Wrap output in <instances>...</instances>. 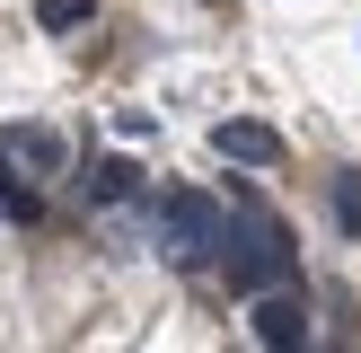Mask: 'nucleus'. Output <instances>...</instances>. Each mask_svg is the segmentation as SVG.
I'll return each instance as SVG.
<instances>
[{"label":"nucleus","instance_id":"nucleus-8","mask_svg":"<svg viewBox=\"0 0 361 353\" xmlns=\"http://www.w3.org/2000/svg\"><path fill=\"white\" fill-rule=\"evenodd\" d=\"M335 221L361 239V176H335Z\"/></svg>","mask_w":361,"mask_h":353},{"label":"nucleus","instance_id":"nucleus-2","mask_svg":"<svg viewBox=\"0 0 361 353\" xmlns=\"http://www.w3.org/2000/svg\"><path fill=\"white\" fill-rule=\"evenodd\" d=\"M221 221L229 212L212 203V194H168V203H159V247H168V256H212Z\"/></svg>","mask_w":361,"mask_h":353},{"label":"nucleus","instance_id":"nucleus-7","mask_svg":"<svg viewBox=\"0 0 361 353\" xmlns=\"http://www.w3.org/2000/svg\"><path fill=\"white\" fill-rule=\"evenodd\" d=\"M97 18V0H35V27L44 35H71V27H88Z\"/></svg>","mask_w":361,"mask_h":353},{"label":"nucleus","instance_id":"nucleus-3","mask_svg":"<svg viewBox=\"0 0 361 353\" xmlns=\"http://www.w3.org/2000/svg\"><path fill=\"white\" fill-rule=\"evenodd\" d=\"M256 345L264 353H309V300L300 292H256Z\"/></svg>","mask_w":361,"mask_h":353},{"label":"nucleus","instance_id":"nucleus-1","mask_svg":"<svg viewBox=\"0 0 361 353\" xmlns=\"http://www.w3.org/2000/svg\"><path fill=\"white\" fill-rule=\"evenodd\" d=\"M212 256H221V274H229V292H274L282 274H291V239H282V221H264L256 203L238 212V221H221V239H212Z\"/></svg>","mask_w":361,"mask_h":353},{"label":"nucleus","instance_id":"nucleus-4","mask_svg":"<svg viewBox=\"0 0 361 353\" xmlns=\"http://www.w3.org/2000/svg\"><path fill=\"white\" fill-rule=\"evenodd\" d=\"M212 150L238 159V168H274V159H282V133L256 124V115H238V124H212Z\"/></svg>","mask_w":361,"mask_h":353},{"label":"nucleus","instance_id":"nucleus-6","mask_svg":"<svg viewBox=\"0 0 361 353\" xmlns=\"http://www.w3.org/2000/svg\"><path fill=\"white\" fill-rule=\"evenodd\" d=\"M133 186H141V168H133V159H97V168H88V203H123Z\"/></svg>","mask_w":361,"mask_h":353},{"label":"nucleus","instance_id":"nucleus-5","mask_svg":"<svg viewBox=\"0 0 361 353\" xmlns=\"http://www.w3.org/2000/svg\"><path fill=\"white\" fill-rule=\"evenodd\" d=\"M9 150H18V159H27V168H35V176H62V159H71V150H62V133H53V124H27V133H18V141H9Z\"/></svg>","mask_w":361,"mask_h":353}]
</instances>
